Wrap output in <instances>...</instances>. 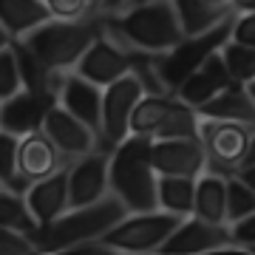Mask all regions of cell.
<instances>
[{"label":"cell","instance_id":"ac0fdd59","mask_svg":"<svg viewBox=\"0 0 255 255\" xmlns=\"http://www.w3.org/2000/svg\"><path fill=\"white\" fill-rule=\"evenodd\" d=\"M46 105L37 100L31 91L20 88L17 94H11L9 100L0 102V130H9L14 136H28L43 128L46 119Z\"/></svg>","mask_w":255,"mask_h":255},{"label":"cell","instance_id":"3957f363","mask_svg":"<svg viewBox=\"0 0 255 255\" xmlns=\"http://www.w3.org/2000/svg\"><path fill=\"white\" fill-rule=\"evenodd\" d=\"M128 216V207L108 193L102 201L85 207H68L51 224L37 233V253H77L80 247L102 238L117 221Z\"/></svg>","mask_w":255,"mask_h":255},{"label":"cell","instance_id":"8992f818","mask_svg":"<svg viewBox=\"0 0 255 255\" xmlns=\"http://www.w3.org/2000/svg\"><path fill=\"white\" fill-rule=\"evenodd\" d=\"M233 20H224L221 26L210 28L204 34H193V37H184L182 43L173 48V51H167V54H159L156 57V65H159V74H162L164 85L170 88V94H176V88L182 85L184 77H190L196 68H199L204 60H207L216 48H221L224 43L230 40L233 34Z\"/></svg>","mask_w":255,"mask_h":255},{"label":"cell","instance_id":"9a60e30c","mask_svg":"<svg viewBox=\"0 0 255 255\" xmlns=\"http://www.w3.org/2000/svg\"><path fill=\"white\" fill-rule=\"evenodd\" d=\"M68 159L60 153V147L48 139V133L40 128L28 136H20V147H17V170L28 184L40 182L46 176L57 173L60 167H65Z\"/></svg>","mask_w":255,"mask_h":255},{"label":"cell","instance_id":"2e32d148","mask_svg":"<svg viewBox=\"0 0 255 255\" xmlns=\"http://www.w3.org/2000/svg\"><path fill=\"white\" fill-rule=\"evenodd\" d=\"M57 102L100 133V128H102V85L85 80L77 71H68V74H63L60 100Z\"/></svg>","mask_w":255,"mask_h":255},{"label":"cell","instance_id":"9c48e42d","mask_svg":"<svg viewBox=\"0 0 255 255\" xmlns=\"http://www.w3.org/2000/svg\"><path fill=\"white\" fill-rule=\"evenodd\" d=\"M142 97H145V88L133 71L102 88V150H114L122 139L130 136V114Z\"/></svg>","mask_w":255,"mask_h":255},{"label":"cell","instance_id":"e0dca14e","mask_svg":"<svg viewBox=\"0 0 255 255\" xmlns=\"http://www.w3.org/2000/svg\"><path fill=\"white\" fill-rule=\"evenodd\" d=\"M26 201H28V207H31V213L37 216V221H40V227H46L54 219H60L65 210L71 207V196H68V164L60 167L57 173L31 184L26 190Z\"/></svg>","mask_w":255,"mask_h":255},{"label":"cell","instance_id":"484cf974","mask_svg":"<svg viewBox=\"0 0 255 255\" xmlns=\"http://www.w3.org/2000/svg\"><path fill=\"white\" fill-rule=\"evenodd\" d=\"M201 117L199 111L187 105V102H176V108L170 111V117L164 119V125L156 130L153 139H187V136H201L199 133Z\"/></svg>","mask_w":255,"mask_h":255},{"label":"cell","instance_id":"ba28073f","mask_svg":"<svg viewBox=\"0 0 255 255\" xmlns=\"http://www.w3.org/2000/svg\"><path fill=\"white\" fill-rule=\"evenodd\" d=\"M236 255L247 253L233 241L230 224H213L199 216H184L182 224L173 230V236L167 238L159 250V255Z\"/></svg>","mask_w":255,"mask_h":255},{"label":"cell","instance_id":"d4e9b609","mask_svg":"<svg viewBox=\"0 0 255 255\" xmlns=\"http://www.w3.org/2000/svg\"><path fill=\"white\" fill-rule=\"evenodd\" d=\"M159 207L176 216H193L196 179L193 176H159Z\"/></svg>","mask_w":255,"mask_h":255},{"label":"cell","instance_id":"d590c367","mask_svg":"<svg viewBox=\"0 0 255 255\" xmlns=\"http://www.w3.org/2000/svg\"><path fill=\"white\" fill-rule=\"evenodd\" d=\"M236 176L241 179V182H247V184H250V187L255 190V162H253V164H241V167L236 170Z\"/></svg>","mask_w":255,"mask_h":255},{"label":"cell","instance_id":"cb8c5ba5","mask_svg":"<svg viewBox=\"0 0 255 255\" xmlns=\"http://www.w3.org/2000/svg\"><path fill=\"white\" fill-rule=\"evenodd\" d=\"M0 224L17 230V233H23V236H28V238H34V244H37L40 221H37V216L31 213V207H28L26 193L0 187Z\"/></svg>","mask_w":255,"mask_h":255},{"label":"cell","instance_id":"ffe728a7","mask_svg":"<svg viewBox=\"0 0 255 255\" xmlns=\"http://www.w3.org/2000/svg\"><path fill=\"white\" fill-rule=\"evenodd\" d=\"M193 216H199L213 224H230L227 221V176L216 170H204L196 179V207Z\"/></svg>","mask_w":255,"mask_h":255},{"label":"cell","instance_id":"ee69618b","mask_svg":"<svg viewBox=\"0 0 255 255\" xmlns=\"http://www.w3.org/2000/svg\"><path fill=\"white\" fill-rule=\"evenodd\" d=\"M0 187H3V184H0Z\"/></svg>","mask_w":255,"mask_h":255},{"label":"cell","instance_id":"7c38bea8","mask_svg":"<svg viewBox=\"0 0 255 255\" xmlns=\"http://www.w3.org/2000/svg\"><path fill=\"white\" fill-rule=\"evenodd\" d=\"M150 159L159 176H193L199 179L207 170V150L201 136L187 139H153Z\"/></svg>","mask_w":255,"mask_h":255},{"label":"cell","instance_id":"7bdbcfd3","mask_svg":"<svg viewBox=\"0 0 255 255\" xmlns=\"http://www.w3.org/2000/svg\"><path fill=\"white\" fill-rule=\"evenodd\" d=\"M250 255H255V244H253V247H250Z\"/></svg>","mask_w":255,"mask_h":255},{"label":"cell","instance_id":"f1b7e54d","mask_svg":"<svg viewBox=\"0 0 255 255\" xmlns=\"http://www.w3.org/2000/svg\"><path fill=\"white\" fill-rule=\"evenodd\" d=\"M250 213H255V190L247 182H241L236 173H230L227 176V221L233 224V221L244 219Z\"/></svg>","mask_w":255,"mask_h":255},{"label":"cell","instance_id":"6da1fadb","mask_svg":"<svg viewBox=\"0 0 255 255\" xmlns=\"http://www.w3.org/2000/svg\"><path fill=\"white\" fill-rule=\"evenodd\" d=\"M105 31L130 54H167L184 40L173 0H145L105 17Z\"/></svg>","mask_w":255,"mask_h":255},{"label":"cell","instance_id":"1f68e13d","mask_svg":"<svg viewBox=\"0 0 255 255\" xmlns=\"http://www.w3.org/2000/svg\"><path fill=\"white\" fill-rule=\"evenodd\" d=\"M28 253H37L34 238L0 224V255H28Z\"/></svg>","mask_w":255,"mask_h":255},{"label":"cell","instance_id":"8fae6325","mask_svg":"<svg viewBox=\"0 0 255 255\" xmlns=\"http://www.w3.org/2000/svg\"><path fill=\"white\" fill-rule=\"evenodd\" d=\"M111 193V150H94L68 162V196L71 207L102 201Z\"/></svg>","mask_w":255,"mask_h":255},{"label":"cell","instance_id":"52a82bcc","mask_svg":"<svg viewBox=\"0 0 255 255\" xmlns=\"http://www.w3.org/2000/svg\"><path fill=\"white\" fill-rule=\"evenodd\" d=\"M255 128L244 122H227V119H204L201 117L199 133L207 150V170L216 173H236L244 164L247 150H250V139H253Z\"/></svg>","mask_w":255,"mask_h":255},{"label":"cell","instance_id":"d6a6232c","mask_svg":"<svg viewBox=\"0 0 255 255\" xmlns=\"http://www.w3.org/2000/svg\"><path fill=\"white\" fill-rule=\"evenodd\" d=\"M230 40H236V43H244V46H253L255 48V9L236 11Z\"/></svg>","mask_w":255,"mask_h":255},{"label":"cell","instance_id":"8d00e7d4","mask_svg":"<svg viewBox=\"0 0 255 255\" xmlns=\"http://www.w3.org/2000/svg\"><path fill=\"white\" fill-rule=\"evenodd\" d=\"M11 43H14V37H11L9 31H6V26H3V23H0V48L11 46Z\"/></svg>","mask_w":255,"mask_h":255},{"label":"cell","instance_id":"b9f144b4","mask_svg":"<svg viewBox=\"0 0 255 255\" xmlns=\"http://www.w3.org/2000/svg\"><path fill=\"white\" fill-rule=\"evenodd\" d=\"M136 3H145V0H130V6H136Z\"/></svg>","mask_w":255,"mask_h":255},{"label":"cell","instance_id":"d6986e66","mask_svg":"<svg viewBox=\"0 0 255 255\" xmlns=\"http://www.w3.org/2000/svg\"><path fill=\"white\" fill-rule=\"evenodd\" d=\"M196 111L204 119H227V122H244V125L255 128V100L250 88L241 82L227 85L224 91H219Z\"/></svg>","mask_w":255,"mask_h":255},{"label":"cell","instance_id":"60d3db41","mask_svg":"<svg viewBox=\"0 0 255 255\" xmlns=\"http://www.w3.org/2000/svg\"><path fill=\"white\" fill-rule=\"evenodd\" d=\"M247 88H250V94H253V100H255V80L250 82V85H247Z\"/></svg>","mask_w":255,"mask_h":255},{"label":"cell","instance_id":"4fadbf2b","mask_svg":"<svg viewBox=\"0 0 255 255\" xmlns=\"http://www.w3.org/2000/svg\"><path fill=\"white\" fill-rule=\"evenodd\" d=\"M130 68H133V54L128 48L119 46L108 31H102L91 46H88V51L82 54V60L77 63L74 71L105 88L111 82H117L119 77L130 74Z\"/></svg>","mask_w":255,"mask_h":255},{"label":"cell","instance_id":"74e56055","mask_svg":"<svg viewBox=\"0 0 255 255\" xmlns=\"http://www.w3.org/2000/svg\"><path fill=\"white\" fill-rule=\"evenodd\" d=\"M236 11H247V9H255V0H233Z\"/></svg>","mask_w":255,"mask_h":255},{"label":"cell","instance_id":"7a4b0ae2","mask_svg":"<svg viewBox=\"0 0 255 255\" xmlns=\"http://www.w3.org/2000/svg\"><path fill=\"white\" fill-rule=\"evenodd\" d=\"M150 136L130 133L111 150V193L128 213L159 210V173L150 159Z\"/></svg>","mask_w":255,"mask_h":255},{"label":"cell","instance_id":"e575fe53","mask_svg":"<svg viewBox=\"0 0 255 255\" xmlns=\"http://www.w3.org/2000/svg\"><path fill=\"white\" fill-rule=\"evenodd\" d=\"M130 6V0H102V14L111 17V14H119Z\"/></svg>","mask_w":255,"mask_h":255},{"label":"cell","instance_id":"7402d4cb","mask_svg":"<svg viewBox=\"0 0 255 255\" xmlns=\"http://www.w3.org/2000/svg\"><path fill=\"white\" fill-rule=\"evenodd\" d=\"M176 14H179V26H182L184 37L204 34L210 28L221 26L224 20L236 14L233 6H213L207 0H173Z\"/></svg>","mask_w":255,"mask_h":255},{"label":"cell","instance_id":"836d02e7","mask_svg":"<svg viewBox=\"0 0 255 255\" xmlns=\"http://www.w3.org/2000/svg\"><path fill=\"white\" fill-rule=\"evenodd\" d=\"M230 233H233V241H236L241 250L250 253V247L255 244V213L244 216V219H238L230 224Z\"/></svg>","mask_w":255,"mask_h":255},{"label":"cell","instance_id":"83f0119b","mask_svg":"<svg viewBox=\"0 0 255 255\" xmlns=\"http://www.w3.org/2000/svg\"><path fill=\"white\" fill-rule=\"evenodd\" d=\"M221 54H224V63L230 68V77L241 85H250L255 80V48L244 46V43H236V40H227L221 46Z\"/></svg>","mask_w":255,"mask_h":255},{"label":"cell","instance_id":"4316f807","mask_svg":"<svg viewBox=\"0 0 255 255\" xmlns=\"http://www.w3.org/2000/svg\"><path fill=\"white\" fill-rule=\"evenodd\" d=\"M17 147H20V136H14L9 130H0V184L9 187V190L26 193L31 184L17 170Z\"/></svg>","mask_w":255,"mask_h":255},{"label":"cell","instance_id":"5bb4252c","mask_svg":"<svg viewBox=\"0 0 255 255\" xmlns=\"http://www.w3.org/2000/svg\"><path fill=\"white\" fill-rule=\"evenodd\" d=\"M233 77H230V68L224 63V54H221V48H216L213 54L204 60V63L190 74V77H184L182 85L176 88V97L193 108H201L207 100H213L219 91H224L227 85H233Z\"/></svg>","mask_w":255,"mask_h":255},{"label":"cell","instance_id":"4dcf8cb0","mask_svg":"<svg viewBox=\"0 0 255 255\" xmlns=\"http://www.w3.org/2000/svg\"><path fill=\"white\" fill-rule=\"evenodd\" d=\"M51 17L60 20H85L102 14V0H46Z\"/></svg>","mask_w":255,"mask_h":255},{"label":"cell","instance_id":"277c9868","mask_svg":"<svg viewBox=\"0 0 255 255\" xmlns=\"http://www.w3.org/2000/svg\"><path fill=\"white\" fill-rule=\"evenodd\" d=\"M105 31V14L85 20H60L51 17L43 26H37L31 34L23 37L31 51L57 74H68L77 68L82 54L88 51L94 40Z\"/></svg>","mask_w":255,"mask_h":255},{"label":"cell","instance_id":"f546056e","mask_svg":"<svg viewBox=\"0 0 255 255\" xmlns=\"http://www.w3.org/2000/svg\"><path fill=\"white\" fill-rule=\"evenodd\" d=\"M23 88V74H20V60L14 43L6 48H0V102L9 100L11 94H17Z\"/></svg>","mask_w":255,"mask_h":255},{"label":"cell","instance_id":"30bf717a","mask_svg":"<svg viewBox=\"0 0 255 255\" xmlns=\"http://www.w3.org/2000/svg\"><path fill=\"white\" fill-rule=\"evenodd\" d=\"M43 130L48 133V139L60 147V153L74 162L80 156H88L94 150H102V139L91 125H85L80 117H74L71 111H65L60 102L51 105L46 111L43 119Z\"/></svg>","mask_w":255,"mask_h":255},{"label":"cell","instance_id":"ab89813d","mask_svg":"<svg viewBox=\"0 0 255 255\" xmlns=\"http://www.w3.org/2000/svg\"><path fill=\"white\" fill-rule=\"evenodd\" d=\"M207 3H213V6H233V0H207ZM236 9V6H233Z\"/></svg>","mask_w":255,"mask_h":255},{"label":"cell","instance_id":"44dd1931","mask_svg":"<svg viewBox=\"0 0 255 255\" xmlns=\"http://www.w3.org/2000/svg\"><path fill=\"white\" fill-rule=\"evenodd\" d=\"M46 20H51L46 0H0V23L14 40H23Z\"/></svg>","mask_w":255,"mask_h":255},{"label":"cell","instance_id":"603a6c76","mask_svg":"<svg viewBox=\"0 0 255 255\" xmlns=\"http://www.w3.org/2000/svg\"><path fill=\"white\" fill-rule=\"evenodd\" d=\"M176 102H179L176 94H145L130 114V133L153 139L164 119L170 117V111L176 108Z\"/></svg>","mask_w":255,"mask_h":255},{"label":"cell","instance_id":"f35d334b","mask_svg":"<svg viewBox=\"0 0 255 255\" xmlns=\"http://www.w3.org/2000/svg\"><path fill=\"white\" fill-rule=\"evenodd\" d=\"M253 162H255V130H253V139H250V150H247L244 164H253Z\"/></svg>","mask_w":255,"mask_h":255},{"label":"cell","instance_id":"5b68a950","mask_svg":"<svg viewBox=\"0 0 255 255\" xmlns=\"http://www.w3.org/2000/svg\"><path fill=\"white\" fill-rule=\"evenodd\" d=\"M179 224H182V216L167 213L162 207L128 213L102 238L80 247L77 253H159Z\"/></svg>","mask_w":255,"mask_h":255}]
</instances>
